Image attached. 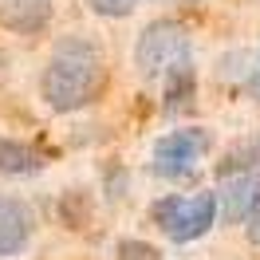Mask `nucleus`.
I'll return each mask as SVG.
<instances>
[{"instance_id":"obj_2","label":"nucleus","mask_w":260,"mask_h":260,"mask_svg":"<svg viewBox=\"0 0 260 260\" xmlns=\"http://www.w3.org/2000/svg\"><path fill=\"white\" fill-rule=\"evenodd\" d=\"M154 221L162 229L170 241L178 244H189L197 237H205L217 221V197L213 193H189V197H162L158 205H154Z\"/></svg>"},{"instance_id":"obj_10","label":"nucleus","mask_w":260,"mask_h":260,"mask_svg":"<svg viewBox=\"0 0 260 260\" xmlns=\"http://www.w3.org/2000/svg\"><path fill=\"white\" fill-rule=\"evenodd\" d=\"M256 162H260V134L256 138H244V142H237V146L229 150L225 162H221V178H229V174H248Z\"/></svg>"},{"instance_id":"obj_8","label":"nucleus","mask_w":260,"mask_h":260,"mask_svg":"<svg viewBox=\"0 0 260 260\" xmlns=\"http://www.w3.org/2000/svg\"><path fill=\"white\" fill-rule=\"evenodd\" d=\"M44 170V154L20 138H4L0 134V174L8 178H32Z\"/></svg>"},{"instance_id":"obj_9","label":"nucleus","mask_w":260,"mask_h":260,"mask_svg":"<svg viewBox=\"0 0 260 260\" xmlns=\"http://www.w3.org/2000/svg\"><path fill=\"white\" fill-rule=\"evenodd\" d=\"M197 91V75H193V63L181 59L166 71V111H181Z\"/></svg>"},{"instance_id":"obj_11","label":"nucleus","mask_w":260,"mask_h":260,"mask_svg":"<svg viewBox=\"0 0 260 260\" xmlns=\"http://www.w3.org/2000/svg\"><path fill=\"white\" fill-rule=\"evenodd\" d=\"M87 4L95 8L99 16H111V20H122L138 8V0H87Z\"/></svg>"},{"instance_id":"obj_13","label":"nucleus","mask_w":260,"mask_h":260,"mask_svg":"<svg viewBox=\"0 0 260 260\" xmlns=\"http://www.w3.org/2000/svg\"><path fill=\"white\" fill-rule=\"evenodd\" d=\"M248 241L260 248V205L252 209V217H248Z\"/></svg>"},{"instance_id":"obj_7","label":"nucleus","mask_w":260,"mask_h":260,"mask_svg":"<svg viewBox=\"0 0 260 260\" xmlns=\"http://www.w3.org/2000/svg\"><path fill=\"white\" fill-rule=\"evenodd\" d=\"M51 0H0V24L16 36H36L48 28Z\"/></svg>"},{"instance_id":"obj_12","label":"nucleus","mask_w":260,"mask_h":260,"mask_svg":"<svg viewBox=\"0 0 260 260\" xmlns=\"http://www.w3.org/2000/svg\"><path fill=\"white\" fill-rule=\"evenodd\" d=\"M118 260H162V256H158V248H150L142 241H122L118 244Z\"/></svg>"},{"instance_id":"obj_1","label":"nucleus","mask_w":260,"mask_h":260,"mask_svg":"<svg viewBox=\"0 0 260 260\" xmlns=\"http://www.w3.org/2000/svg\"><path fill=\"white\" fill-rule=\"evenodd\" d=\"M44 99H48L51 111L71 114L91 107L103 91H107V59L103 48L87 36H63L48 55L44 67Z\"/></svg>"},{"instance_id":"obj_6","label":"nucleus","mask_w":260,"mask_h":260,"mask_svg":"<svg viewBox=\"0 0 260 260\" xmlns=\"http://www.w3.org/2000/svg\"><path fill=\"white\" fill-rule=\"evenodd\" d=\"M32 209L20 201V197H8L0 193V256H16V252H24L28 248V241H32Z\"/></svg>"},{"instance_id":"obj_3","label":"nucleus","mask_w":260,"mask_h":260,"mask_svg":"<svg viewBox=\"0 0 260 260\" xmlns=\"http://www.w3.org/2000/svg\"><path fill=\"white\" fill-rule=\"evenodd\" d=\"M181 59H189V36H185V28L178 20H154L146 32L138 36L134 63L142 71V79H158Z\"/></svg>"},{"instance_id":"obj_4","label":"nucleus","mask_w":260,"mask_h":260,"mask_svg":"<svg viewBox=\"0 0 260 260\" xmlns=\"http://www.w3.org/2000/svg\"><path fill=\"white\" fill-rule=\"evenodd\" d=\"M213 146L209 130H174V134H166L162 142L154 146V170L158 174H189L193 162Z\"/></svg>"},{"instance_id":"obj_5","label":"nucleus","mask_w":260,"mask_h":260,"mask_svg":"<svg viewBox=\"0 0 260 260\" xmlns=\"http://www.w3.org/2000/svg\"><path fill=\"white\" fill-rule=\"evenodd\" d=\"M217 213L225 225H241L252 217V209L260 205V174L248 170V174H229L225 185L217 189Z\"/></svg>"}]
</instances>
